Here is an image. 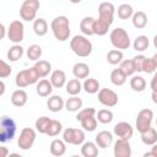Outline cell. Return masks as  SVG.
<instances>
[{
    "instance_id": "obj_49",
    "label": "cell",
    "mask_w": 157,
    "mask_h": 157,
    "mask_svg": "<svg viewBox=\"0 0 157 157\" xmlns=\"http://www.w3.org/2000/svg\"><path fill=\"white\" fill-rule=\"evenodd\" d=\"M150 87L152 91H156L157 90V70L155 71L152 78H151V82H150Z\"/></svg>"
},
{
    "instance_id": "obj_55",
    "label": "cell",
    "mask_w": 157,
    "mask_h": 157,
    "mask_svg": "<svg viewBox=\"0 0 157 157\" xmlns=\"http://www.w3.org/2000/svg\"><path fill=\"white\" fill-rule=\"evenodd\" d=\"M152 59H153V61H155V64H156V66H157V53H155V54L152 55Z\"/></svg>"
},
{
    "instance_id": "obj_53",
    "label": "cell",
    "mask_w": 157,
    "mask_h": 157,
    "mask_svg": "<svg viewBox=\"0 0 157 157\" xmlns=\"http://www.w3.org/2000/svg\"><path fill=\"white\" fill-rule=\"evenodd\" d=\"M0 86H1V90H0V96H2V94L5 93V83H4V81H1V82H0Z\"/></svg>"
},
{
    "instance_id": "obj_7",
    "label": "cell",
    "mask_w": 157,
    "mask_h": 157,
    "mask_svg": "<svg viewBox=\"0 0 157 157\" xmlns=\"http://www.w3.org/2000/svg\"><path fill=\"white\" fill-rule=\"evenodd\" d=\"M7 38L15 44H20L23 40V38H25V26H23L22 21L15 20L9 25V27H7Z\"/></svg>"
},
{
    "instance_id": "obj_45",
    "label": "cell",
    "mask_w": 157,
    "mask_h": 157,
    "mask_svg": "<svg viewBox=\"0 0 157 157\" xmlns=\"http://www.w3.org/2000/svg\"><path fill=\"white\" fill-rule=\"evenodd\" d=\"M157 70V66L153 61L152 58H146L145 59V63H144V66H142V72H146V74H152Z\"/></svg>"
},
{
    "instance_id": "obj_19",
    "label": "cell",
    "mask_w": 157,
    "mask_h": 157,
    "mask_svg": "<svg viewBox=\"0 0 157 157\" xmlns=\"http://www.w3.org/2000/svg\"><path fill=\"white\" fill-rule=\"evenodd\" d=\"M11 103L15 105V107H23L26 103H27V101H28V94H27V92L25 91V90H22V88H18V90H15L13 92H12V94H11Z\"/></svg>"
},
{
    "instance_id": "obj_38",
    "label": "cell",
    "mask_w": 157,
    "mask_h": 157,
    "mask_svg": "<svg viewBox=\"0 0 157 157\" xmlns=\"http://www.w3.org/2000/svg\"><path fill=\"white\" fill-rule=\"evenodd\" d=\"M117 12H118V17L120 20H128V18H131L132 17L134 9L129 4H121V5H119Z\"/></svg>"
},
{
    "instance_id": "obj_15",
    "label": "cell",
    "mask_w": 157,
    "mask_h": 157,
    "mask_svg": "<svg viewBox=\"0 0 157 157\" xmlns=\"http://www.w3.org/2000/svg\"><path fill=\"white\" fill-rule=\"evenodd\" d=\"M94 142L97 144L98 147L101 148H107L112 145L113 142V134L108 130H103V131H99L97 135H96V139H94Z\"/></svg>"
},
{
    "instance_id": "obj_11",
    "label": "cell",
    "mask_w": 157,
    "mask_h": 157,
    "mask_svg": "<svg viewBox=\"0 0 157 157\" xmlns=\"http://www.w3.org/2000/svg\"><path fill=\"white\" fill-rule=\"evenodd\" d=\"M98 101L104 107L112 108V107H115L118 104L119 98H118V94L113 90H110V88H101L98 91Z\"/></svg>"
},
{
    "instance_id": "obj_3",
    "label": "cell",
    "mask_w": 157,
    "mask_h": 157,
    "mask_svg": "<svg viewBox=\"0 0 157 157\" xmlns=\"http://www.w3.org/2000/svg\"><path fill=\"white\" fill-rule=\"evenodd\" d=\"M109 39H110L112 45L115 49L124 50V49H129V47L131 45V40H130L128 32L121 27L114 28L109 34Z\"/></svg>"
},
{
    "instance_id": "obj_48",
    "label": "cell",
    "mask_w": 157,
    "mask_h": 157,
    "mask_svg": "<svg viewBox=\"0 0 157 157\" xmlns=\"http://www.w3.org/2000/svg\"><path fill=\"white\" fill-rule=\"evenodd\" d=\"M144 156H145V157H150V156H152V157H157V142L153 144L152 147H151V151H150V152H146Z\"/></svg>"
},
{
    "instance_id": "obj_46",
    "label": "cell",
    "mask_w": 157,
    "mask_h": 157,
    "mask_svg": "<svg viewBox=\"0 0 157 157\" xmlns=\"http://www.w3.org/2000/svg\"><path fill=\"white\" fill-rule=\"evenodd\" d=\"M12 72V67L4 60L0 61V77L1 78H5L7 76H10Z\"/></svg>"
},
{
    "instance_id": "obj_4",
    "label": "cell",
    "mask_w": 157,
    "mask_h": 157,
    "mask_svg": "<svg viewBox=\"0 0 157 157\" xmlns=\"http://www.w3.org/2000/svg\"><path fill=\"white\" fill-rule=\"evenodd\" d=\"M39 75L37 74L34 66L32 67H28V69H25V70H21L20 72H17L16 77H15V83L18 88H25L29 85H33V83H37L39 81Z\"/></svg>"
},
{
    "instance_id": "obj_43",
    "label": "cell",
    "mask_w": 157,
    "mask_h": 157,
    "mask_svg": "<svg viewBox=\"0 0 157 157\" xmlns=\"http://www.w3.org/2000/svg\"><path fill=\"white\" fill-rule=\"evenodd\" d=\"M61 131H63V124H61L59 120L52 119V121H50V124H49V128H48L45 135H48V136H50V137H54V136H58Z\"/></svg>"
},
{
    "instance_id": "obj_21",
    "label": "cell",
    "mask_w": 157,
    "mask_h": 157,
    "mask_svg": "<svg viewBox=\"0 0 157 157\" xmlns=\"http://www.w3.org/2000/svg\"><path fill=\"white\" fill-rule=\"evenodd\" d=\"M91 70H90V66L86 64V63H76L72 67V74H74V77L78 78V80H85L88 77Z\"/></svg>"
},
{
    "instance_id": "obj_36",
    "label": "cell",
    "mask_w": 157,
    "mask_h": 157,
    "mask_svg": "<svg viewBox=\"0 0 157 157\" xmlns=\"http://www.w3.org/2000/svg\"><path fill=\"white\" fill-rule=\"evenodd\" d=\"M123 58H124V54L120 49H112L107 53V61L110 64V65H118L123 61Z\"/></svg>"
},
{
    "instance_id": "obj_24",
    "label": "cell",
    "mask_w": 157,
    "mask_h": 157,
    "mask_svg": "<svg viewBox=\"0 0 157 157\" xmlns=\"http://www.w3.org/2000/svg\"><path fill=\"white\" fill-rule=\"evenodd\" d=\"M82 99L78 98L77 96H70L66 101H65V109L67 112H71V113H75V112H78L81 108H82Z\"/></svg>"
},
{
    "instance_id": "obj_2",
    "label": "cell",
    "mask_w": 157,
    "mask_h": 157,
    "mask_svg": "<svg viewBox=\"0 0 157 157\" xmlns=\"http://www.w3.org/2000/svg\"><path fill=\"white\" fill-rule=\"evenodd\" d=\"M70 48L71 50L80 58H86L91 55L93 50V45L91 40L85 34H76L70 39Z\"/></svg>"
},
{
    "instance_id": "obj_50",
    "label": "cell",
    "mask_w": 157,
    "mask_h": 157,
    "mask_svg": "<svg viewBox=\"0 0 157 157\" xmlns=\"http://www.w3.org/2000/svg\"><path fill=\"white\" fill-rule=\"evenodd\" d=\"M0 32H1V34H0V39H4L5 36H7V29L5 28V25H4V23L0 25Z\"/></svg>"
},
{
    "instance_id": "obj_5",
    "label": "cell",
    "mask_w": 157,
    "mask_h": 157,
    "mask_svg": "<svg viewBox=\"0 0 157 157\" xmlns=\"http://www.w3.org/2000/svg\"><path fill=\"white\" fill-rule=\"evenodd\" d=\"M16 123L12 118L2 115L0 119V142L11 141L16 135Z\"/></svg>"
},
{
    "instance_id": "obj_16",
    "label": "cell",
    "mask_w": 157,
    "mask_h": 157,
    "mask_svg": "<svg viewBox=\"0 0 157 157\" xmlns=\"http://www.w3.org/2000/svg\"><path fill=\"white\" fill-rule=\"evenodd\" d=\"M53 85L50 82V80H47V78H42L37 82L36 85V91H37V94L40 96V97H49L53 92Z\"/></svg>"
},
{
    "instance_id": "obj_34",
    "label": "cell",
    "mask_w": 157,
    "mask_h": 157,
    "mask_svg": "<svg viewBox=\"0 0 157 157\" xmlns=\"http://www.w3.org/2000/svg\"><path fill=\"white\" fill-rule=\"evenodd\" d=\"M25 50H23V47L20 45V44H13L12 47H10V49L7 50V59L10 61H17L22 58Z\"/></svg>"
},
{
    "instance_id": "obj_25",
    "label": "cell",
    "mask_w": 157,
    "mask_h": 157,
    "mask_svg": "<svg viewBox=\"0 0 157 157\" xmlns=\"http://www.w3.org/2000/svg\"><path fill=\"white\" fill-rule=\"evenodd\" d=\"M94 20L96 18H93L91 16H86V17H83L81 20V22H80V29H81V32L85 36L90 37V36H93L94 34L93 33V23H94Z\"/></svg>"
},
{
    "instance_id": "obj_35",
    "label": "cell",
    "mask_w": 157,
    "mask_h": 157,
    "mask_svg": "<svg viewBox=\"0 0 157 157\" xmlns=\"http://www.w3.org/2000/svg\"><path fill=\"white\" fill-rule=\"evenodd\" d=\"M148 45H150V40L146 36L141 34V36H137L134 42H132V47L136 52H145L148 49Z\"/></svg>"
},
{
    "instance_id": "obj_13",
    "label": "cell",
    "mask_w": 157,
    "mask_h": 157,
    "mask_svg": "<svg viewBox=\"0 0 157 157\" xmlns=\"http://www.w3.org/2000/svg\"><path fill=\"white\" fill-rule=\"evenodd\" d=\"M113 153L115 157H130L131 156V146L128 139H118L114 142Z\"/></svg>"
},
{
    "instance_id": "obj_8",
    "label": "cell",
    "mask_w": 157,
    "mask_h": 157,
    "mask_svg": "<svg viewBox=\"0 0 157 157\" xmlns=\"http://www.w3.org/2000/svg\"><path fill=\"white\" fill-rule=\"evenodd\" d=\"M85 131L76 128H66L63 131V140L69 145H82L85 142Z\"/></svg>"
},
{
    "instance_id": "obj_37",
    "label": "cell",
    "mask_w": 157,
    "mask_h": 157,
    "mask_svg": "<svg viewBox=\"0 0 157 157\" xmlns=\"http://www.w3.org/2000/svg\"><path fill=\"white\" fill-rule=\"evenodd\" d=\"M50 121H52V119H50L49 117H45V115L39 117V118L36 120V123H34V128H36V130H37L39 134H47V130H48V128H49Z\"/></svg>"
},
{
    "instance_id": "obj_17",
    "label": "cell",
    "mask_w": 157,
    "mask_h": 157,
    "mask_svg": "<svg viewBox=\"0 0 157 157\" xmlns=\"http://www.w3.org/2000/svg\"><path fill=\"white\" fill-rule=\"evenodd\" d=\"M47 107L50 112L53 113H58L60 112L63 108H65V101L63 99L61 96H58V94H53L48 98L47 101Z\"/></svg>"
},
{
    "instance_id": "obj_18",
    "label": "cell",
    "mask_w": 157,
    "mask_h": 157,
    "mask_svg": "<svg viewBox=\"0 0 157 157\" xmlns=\"http://www.w3.org/2000/svg\"><path fill=\"white\" fill-rule=\"evenodd\" d=\"M50 82L54 88H63L66 85V74L63 70H54L50 74Z\"/></svg>"
},
{
    "instance_id": "obj_6",
    "label": "cell",
    "mask_w": 157,
    "mask_h": 157,
    "mask_svg": "<svg viewBox=\"0 0 157 157\" xmlns=\"http://www.w3.org/2000/svg\"><path fill=\"white\" fill-rule=\"evenodd\" d=\"M39 7H40L39 0H25L20 7V17L27 22L34 21Z\"/></svg>"
},
{
    "instance_id": "obj_1",
    "label": "cell",
    "mask_w": 157,
    "mask_h": 157,
    "mask_svg": "<svg viewBox=\"0 0 157 157\" xmlns=\"http://www.w3.org/2000/svg\"><path fill=\"white\" fill-rule=\"evenodd\" d=\"M50 28H52V32L55 37L56 40L59 42H65L70 38V22H69V18L64 15L61 16H56L52 23H50Z\"/></svg>"
},
{
    "instance_id": "obj_39",
    "label": "cell",
    "mask_w": 157,
    "mask_h": 157,
    "mask_svg": "<svg viewBox=\"0 0 157 157\" xmlns=\"http://www.w3.org/2000/svg\"><path fill=\"white\" fill-rule=\"evenodd\" d=\"M42 53H43L42 47L38 45V44H32V45H29L28 49H27V52H26L27 58H28L29 60H32V61H38V60L40 59V56H42Z\"/></svg>"
},
{
    "instance_id": "obj_47",
    "label": "cell",
    "mask_w": 157,
    "mask_h": 157,
    "mask_svg": "<svg viewBox=\"0 0 157 157\" xmlns=\"http://www.w3.org/2000/svg\"><path fill=\"white\" fill-rule=\"evenodd\" d=\"M145 59H146V56H145V55H142V54L135 55V56L132 58V61H134V64H135L136 72H142V66H144Z\"/></svg>"
},
{
    "instance_id": "obj_42",
    "label": "cell",
    "mask_w": 157,
    "mask_h": 157,
    "mask_svg": "<svg viewBox=\"0 0 157 157\" xmlns=\"http://www.w3.org/2000/svg\"><path fill=\"white\" fill-rule=\"evenodd\" d=\"M80 123H81V126L83 128V130H86V131H94L96 128H97L98 120H97L96 115H91V117H87V118L82 119Z\"/></svg>"
},
{
    "instance_id": "obj_33",
    "label": "cell",
    "mask_w": 157,
    "mask_h": 157,
    "mask_svg": "<svg viewBox=\"0 0 157 157\" xmlns=\"http://www.w3.org/2000/svg\"><path fill=\"white\" fill-rule=\"evenodd\" d=\"M130 87L135 92H142L146 88V80L140 75H134L130 78Z\"/></svg>"
},
{
    "instance_id": "obj_22",
    "label": "cell",
    "mask_w": 157,
    "mask_h": 157,
    "mask_svg": "<svg viewBox=\"0 0 157 157\" xmlns=\"http://www.w3.org/2000/svg\"><path fill=\"white\" fill-rule=\"evenodd\" d=\"M81 155L83 157H96L98 156V146L96 142L86 141L81 145Z\"/></svg>"
},
{
    "instance_id": "obj_26",
    "label": "cell",
    "mask_w": 157,
    "mask_h": 157,
    "mask_svg": "<svg viewBox=\"0 0 157 157\" xmlns=\"http://www.w3.org/2000/svg\"><path fill=\"white\" fill-rule=\"evenodd\" d=\"M109 27H110V23L98 17L94 20V23H93V33L96 36H105L109 31Z\"/></svg>"
},
{
    "instance_id": "obj_27",
    "label": "cell",
    "mask_w": 157,
    "mask_h": 157,
    "mask_svg": "<svg viewBox=\"0 0 157 157\" xmlns=\"http://www.w3.org/2000/svg\"><path fill=\"white\" fill-rule=\"evenodd\" d=\"M82 83L80 82V80L78 78H71V80H69L67 82H66V85H65V90H66V92H67V94H70V96H77L81 91H82Z\"/></svg>"
},
{
    "instance_id": "obj_29",
    "label": "cell",
    "mask_w": 157,
    "mask_h": 157,
    "mask_svg": "<svg viewBox=\"0 0 157 157\" xmlns=\"http://www.w3.org/2000/svg\"><path fill=\"white\" fill-rule=\"evenodd\" d=\"M82 87H83L85 92L88 93V94L98 93V91L101 90V88H99V82H98V80L92 78V77L85 78V81H83V83H82Z\"/></svg>"
},
{
    "instance_id": "obj_54",
    "label": "cell",
    "mask_w": 157,
    "mask_h": 157,
    "mask_svg": "<svg viewBox=\"0 0 157 157\" xmlns=\"http://www.w3.org/2000/svg\"><path fill=\"white\" fill-rule=\"evenodd\" d=\"M153 47L157 49V34L153 37Z\"/></svg>"
},
{
    "instance_id": "obj_56",
    "label": "cell",
    "mask_w": 157,
    "mask_h": 157,
    "mask_svg": "<svg viewBox=\"0 0 157 157\" xmlns=\"http://www.w3.org/2000/svg\"><path fill=\"white\" fill-rule=\"evenodd\" d=\"M69 1H70L71 4H80L82 0H69Z\"/></svg>"
},
{
    "instance_id": "obj_10",
    "label": "cell",
    "mask_w": 157,
    "mask_h": 157,
    "mask_svg": "<svg viewBox=\"0 0 157 157\" xmlns=\"http://www.w3.org/2000/svg\"><path fill=\"white\" fill-rule=\"evenodd\" d=\"M36 136H37V134H36L34 129H32V128H23L21 130L18 140H17L18 147L21 150H23V151L29 150L33 146L34 141H36Z\"/></svg>"
},
{
    "instance_id": "obj_14",
    "label": "cell",
    "mask_w": 157,
    "mask_h": 157,
    "mask_svg": "<svg viewBox=\"0 0 157 157\" xmlns=\"http://www.w3.org/2000/svg\"><path fill=\"white\" fill-rule=\"evenodd\" d=\"M114 135L120 137V139H128L130 140L134 135V128L131 126V124L126 123V121H119L114 125Z\"/></svg>"
},
{
    "instance_id": "obj_51",
    "label": "cell",
    "mask_w": 157,
    "mask_h": 157,
    "mask_svg": "<svg viewBox=\"0 0 157 157\" xmlns=\"http://www.w3.org/2000/svg\"><path fill=\"white\" fill-rule=\"evenodd\" d=\"M151 98H152V102H153L155 104H157V90H156V91H152Z\"/></svg>"
},
{
    "instance_id": "obj_12",
    "label": "cell",
    "mask_w": 157,
    "mask_h": 157,
    "mask_svg": "<svg viewBox=\"0 0 157 157\" xmlns=\"http://www.w3.org/2000/svg\"><path fill=\"white\" fill-rule=\"evenodd\" d=\"M114 13H115V6L109 2V1H104L101 2L98 6V17L107 21L108 23H113L114 22Z\"/></svg>"
},
{
    "instance_id": "obj_28",
    "label": "cell",
    "mask_w": 157,
    "mask_h": 157,
    "mask_svg": "<svg viewBox=\"0 0 157 157\" xmlns=\"http://www.w3.org/2000/svg\"><path fill=\"white\" fill-rule=\"evenodd\" d=\"M131 21H132V26L135 28L142 29L147 25V15L144 11H136V12H134V15L131 17Z\"/></svg>"
},
{
    "instance_id": "obj_23",
    "label": "cell",
    "mask_w": 157,
    "mask_h": 157,
    "mask_svg": "<svg viewBox=\"0 0 157 157\" xmlns=\"http://www.w3.org/2000/svg\"><path fill=\"white\" fill-rule=\"evenodd\" d=\"M33 66L40 78L47 77L52 71V64L47 60H38V61H36V64Z\"/></svg>"
},
{
    "instance_id": "obj_57",
    "label": "cell",
    "mask_w": 157,
    "mask_h": 157,
    "mask_svg": "<svg viewBox=\"0 0 157 157\" xmlns=\"http://www.w3.org/2000/svg\"><path fill=\"white\" fill-rule=\"evenodd\" d=\"M156 125H157V118H156Z\"/></svg>"
},
{
    "instance_id": "obj_52",
    "label": "cell",
    "mask_w": 157,
    "mask_h": 157,
    "mask_svg": "<svg viewBox=\"0 0 157 157\" xmlns=\"http://www.w3.org/2000/svg\"><path fill=\"white\" fill-rule=\"evenodd\" d=\"M0 150H1V157H6V156H7V153H9L7 148H6L5 146H1V147H0Z\"/></svg>"
},
{
    "instance_id": "obj_30",
    "label": "cell",
    "mask_w": 157,
    "mask_h": 157,
    "mask_svg": "<svg viewBox=\"0 0 157 157\" xmlns=\"http://www.w3.org/2000/svg\"><path fill=\"white\" fill-rule=\"evenodd\" d=\"M33 31L38 37H43L48 33V22L44 18H36L33 21Z\"/></svg>"
},
{
    "instance_id": "obj_32",
    "label": "cell",
    "mask_w": 157,
    "mask_h": 157,
    "mask_svg": "<svg viewBox=\"0 0 157 157\" xmlns=\"http://www.w3.org/2000/svg\"><path fill=\"white\" fill-rule=\"evenodd\" d=\"M126 75L118 67V69H114L112 70L110 72V82L114 85V86H123L125 82H126Z\"/></svg>"
},
{
    "instance_id": "obj_40",
    "label": "cell",
    "mask_w": 157,
    "mask_h": 157,
    "mask_svg": "<svg viewBox=\"0 0 157 157\" xmlns=\"http://www.w3.org/2000/svg\"><path fill=\"white\" fill-rule=\"evenodd\" d=\"M96 118H97V120H98L99 123H102V124H109V123L113 121L114 114H113V112H112L110 109H101V110L97 112Z\"/></svg>"
},
{
    "instance_id": "obj_20",
    "label": "cell",
    "mask_w": 157,
    "mask_h": 157,
    "mask_svg": "<svg viewBox=\"0 0 157 157\" xmlns=\"http://www.w3.org/2000/svg\"><path fill=\"white\" fill-rule=\"evenodd\" d=\"M50 153L55 157H60L66 152V142L63 139H54L50 142Z\"/></svg>"
},
{
    "instance_id": "obj_31",
    "label": "cell",
    "mask_w": 157,
    "mask_h": 157,
    "mask_svg": "<svg viewBox=\"0 0 157 157\" xmlns=\"http://www.w3.org/2000/svg\"><path fill=\"white\" fill-rule=\"evenodd\" d=\"M141 141L147 146H152L153 144H156L157 142V130L151 126L145 132H141Z\"/></svg>"
},
{
    "instance_id": "obj_9",
    "label": "cell",
    "mask_w": 157,
    "mask_h": 157,
    "mask_svg": "<svg viewBox=\"0 0 157 157\" xmlns=\"http://www.w3.org/2000/svg\"><path fill=\"white\" fill-rule=\"evenodd\" d=\"M152 120H153V112L151 109H141L137 114V118H136V130L141 134V132H145L146 130H148L151 126H152Z\"/></svg>"
},
{
    "instance_id": "obj_41",
    "label": "cell",
    "mask_w": 157,
    "mask_h": 157,
    "mask_svg": "<svg viewBox=\"0 0 157 157\" xmlns=\"http://www.w3.org/2000/svg\"><path fill=\"white\" fill-rule=\"evenodd\" d=\"M119 69L126 75V76H132L135 72H136V69H135V64L132 61V59H126V60H123L120 64H119Z\"/></svg>"
},
{
    "instance_id": "obj_44",
    "label": "cell",
    "mask_w": 157,
    "mask_h": 157,
    "mask_svg": "<svg viewBox=\"0 0 157 157\" xmlns=\"http://www.w3.org/2000/svg\"><path fill=\"white\" fill-rule=\"evenodd\" d=\"M96 114H97V112H96L94 108H92V107H90V108H83V109H80L78 113L76 114V120H77V121H81L82 119H85V118H87V117H91V115H96Z\"/></svg>"
}]
</instances>
